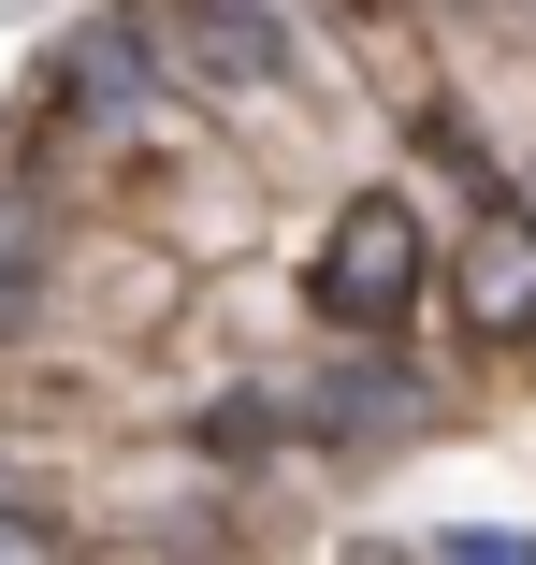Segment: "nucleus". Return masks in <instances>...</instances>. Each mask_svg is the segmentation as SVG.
<instances>
[{
	"label": "nucleus",
	"instance_id": "obj_1",
	"mask_svg": "<svg viewBox=\"0 0 536 565\" xmlns=\"http://www.w3.org/2000/svg\"><path fill=\"white\" fill-rule=\"evenodd\" d=\"M304 305L334 319V333H377V319H406L420 305V217L392 203V189H363L334 233H319V262H304Z\"/></svg>",
	"mask_w": 536,
	"mask_h": 565
},
{
	"label": "nucleus",
	"instance_id": "obj_2",
	"mask_svg": "<svg viewBox=\"0 0 536 565\" xmlns=\"http://www.w3.org/2000/svg\"><path fill=\"white\" fill-rule=\"evenodd\" d=\"M160 44H174V73H189V87H233V102L290 73L276 0H160Z\"/></svg>",
	"mask_w": 536,
	"mask_h": 565
},
{
	"label": "nucleus",
	"instance_id": "obj_3",
	"mask_svg": "<svg viewBox=\"0 0 536 565\" xmlns=\"http://www.w3.org/2000/svg\"><path fill=\"white\" fill-rule=\"evenodd\" d=\"M464 333H536V233L522 217L464 247Z\"/></svg>",
	"mask_w": 536,
	"mask_h": 565
},
{
	"label": "nucleus",
	"instance_id": "obj_4",
	"mask_svg": "<svg viewBox=\"0 0 536 565\" xmlns=\"http://www.w3.org/2000/svg\"><path fill=\"white\" fill-rule=\"evenodd\" d=\"M73 87H87L117 131H160V87H146V58H131L117 30H87V44H73Z\"/></svg>",
	"mask_w": 536,
	"mask_h": 565
},
{
	"label": "nucleus",
	"instance_id": "obj_5",
	"mask_svg": "<svg viewBox=\"0 0 536 565\" xmlns=\"http://www.w3.org/2000/svg\"><path fill=\"white\" fill-rule=\"evenodd\" d=\"M15 276H30V262H15V247H0V305H15Z\"/></svg>",
	"mask_w": 536,
	"mask_h": 565
},
{
	"label": "nucleus",
	"instance_id": "obj_6",
	"mask_svg": "<svg viewBox=\"0 0 536 565\" xmlns=\"http://www.w3.org/2000/svg\"><path fill=\"white\" fill-rule=\"evenodd\" d=\"M522 233H536V174H522Z\"/></svg>",
	"mask_w": 536,
	"mask_h": 565
}]
</instances>
